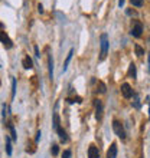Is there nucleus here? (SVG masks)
<instances>
[{
    "mask_svg": "<svg viewBox=\"0 0 150 158\" xmlns=\"http://www.w3.org/2000/svg\"><path fill=\"white\" fill-rule=\"evenodd\" d=\"M108 53V36L101 35V52H100V60H104Z\"/></svg>",
    "mask_w": 150,
    "mask_h": 158,
    "instance_id": "obj_1",
    "label": "nucleus"
},
{
    "mask_svg": "<svg viewBox=\"0 0 150 158\" xmlns=\"http://www.w3.org/2000/svg\"><path fill=\"white\" fill-rule=\"evenodd\" d=\"M113 129H114V132H116V135L118 138H121V139H124L126 138L124 127H123V124H121L120 121H117V119L113 121Z\"/></svg>",
    "mask_w": 150,
    "mask_h": 158,
    "instance_id": "obj_2",
    "label": "nucleus"
},
{
    "mask_svg": "<svg viewBox=\"0 0 150 158\" xmlns=\"http://www.w3.org/2000/svg\"><path fill=\"white\" fill-rule=\"evenodd\" d=\"M142 32H143V25L142 22L139 20H133V23H131V36H134V38H140L142 36Z\"/></svg>",
    "mask_w": 150,
    "mask_h": 158,
    "instance_id": "obj_3",
    "label": "nucleus"
},
{
    "mask_svg": "<svg viewBox=\"0 0 150 158\" xmlns=\"http://www.w3.org/2000/svg\"><path fill=\"white\" fill-rule=\"evenodd\" d=\"M121 94H123V96H124V98H131V96H134L133 89H131V86H130L127 82L121 85Z\"/></svg>",
    "mask_w": 150,
    "mask_h": 158,
    "instance_id": "obj_4",
    "label": "nucleus"
},
{
    "mask_svg": "<svg viewBox=\"0 0 150 158\" xmlns=\"http://www.w3.org/2000/svg\"><path fill=\"white\" fill-rule=\"evenodd\" d=\"M0 42L4 45V48H7V49H10L13 46L12 40H10V38H9L7 35H6V32H3V30H0Z\"/></svg>",
    "mask_w": 150,
    "mask_h": 158,
    "instance_id": "obj_5",
    "label": "nucleus"
},
{
    "mask_svg": "<svg viewBox=\"0 0 150 158\" xmlns=\"http://www.w3.org/2000/svg\"><path fill=\"white\" fill-rule=\"evenodd\" d=\"M94 105H95V118L101 121V118H103V102L100 99H94Z\"/></svg>",
    "mask_w": 150,
    "mask_h": 158,
    "instance_id": "obj_6",
    "label": "nucleus"
},
{
    "mask_svg": "<svg viewBox=\"0 0 150 158\" xmlns=\"http://www.w3.org/2000/svg\"><path fill=\"white\" fill-rule=\"evenodd\" d=\"M88 158H100V152L95 145H91L88 148Z\"/></svg>",
    "mask_w": 150,
    "mask_h": 158,
    "instance_id": "obj_7",
    "label": "nucleus"
},
{
    "mask_svg": "<svg viewBox=\"0 0 150 158\" xmlns=\"http://www.w3.org/2000/svg\"><path fill=\"white\" fill-rule=\"evenodd\" d=\"M107 158H117V144L113 142L110 150L107 151Z\"/></svg>",
    "mask_w": 150,
    "mask_h": 158,
    "instance_id": "obj_8",
    "label": "nucleus"
},
{
    "mask_svg": "<svg viewBox=\"0 0 150 158\" xmlns=\"http://www.w3.org/2000/svg\"><path fill=\"white\" fill-rule=\"evenodd\" d=\"M22 65H23L25 69H32V68H33V62H32V59H30L29 56H25V58H23Z\"/></svg>",
    "mask_w": 150,
    "mask_h": 158,
    "instance_id": "obj_9",
    "label": "nucleus"
},
{
    "mask_svg": "<svg viewBox=\"0 0 150 158\" xmlns=\"http://www.w3.org/2000/svg\"><path fill=\"white\" fill-rule=\"evenodd\" d=\"M56 132H58V135H59V139H61V141H62V142H67V141H68L67 132H65V131H64V129L61 128V127H59V128L56 129Z\"/></svg>",
    "mask_w": 150,
    "mask_h": 158,
    "instance_id": "obj_10",
    "label": "nucleus"
},
{
    "mask_svg": "<svg viewBox=\"0 0 150 158\" xmlns=\"http://www.w3.org/2000/svg\"><path fill=\"white\" fill-rule=\"evenodd\" d=\"M48 65H49V79H54V62H52V56H48Z\"/></svg>",
    "mask_w": 150,
    "mask_h": 158,
    "instance_id": "obj_11",
    "label": "nucleus"
},
{
    "mask_svg": "<svg viewBox=\"0 0 150 158\" xmlns=\"http://www.w3.org/2000/svg\"><path fill=\"white\" fill-rule=\"evenodd\" d=\"M129 75L131 76L133 79H136V76H137V72H136V65H134L133 62L129 65Z\"/></svg>",
    "mask_w": 150,
    "mask_h": 158,
    "instance_id": "obj_12",
    "label": "nucleus"
},
{
    "mask_svg": "<svg viewBox=\"0 0 150 158\" xmlns=\"http://www.w3.org/2000/svg\"><path fill=\"white\" fill-rule=\"evenodd\" d=\"M72 55H74V49H71V50H69V53H68L67 59H65V62H64V71H67L68 65H69V62H71V58H72Z\"/></svg>",
    "mask_w": 150,
    "mask_h": 158,
    "instance_id": "obj_13",
    "label": "nucleus"
},
{
    "mask_svg": "<svg viewBox=\"0 0 150 158\" xmlns=\"http://www.w3.org/2000/svg\"><path fill=\"white\" fill-rule=\"evenodd\" d=\"M134 50H136V55H137L139 58H142L143 55H144V49L140 45H134Z\"/></svg>",
    "mask_w": 150,
    "mask_h": 158,
    "instance_id": "obj_14",
    "label": "nucleus"
},
{
    "mask_svg": "<svg viewBox=\"0 0 150 158\" xmlns=\"http://www.w3.org/2000/svg\"><path fill=\"white\" fill-rule=\"evenodd\" d=\"M105 91H107V88H105L104 82H98L97 83V92H100V94H105Z\"/></svg>",
    "mask_w": 150,
    "mask_h": 158,
    "instance_id": "obj_15",
    "label": "nucleus"
},
{
    "mask_svg": "<svg viewBox=\"0 0 150 158\" xmlns=\"http://www.w3.org/2000/svg\"><path fill=\"white\" fill-rule=\"evenodd\" d=\"M26 151L29 152V154H33L35 151H36V147H35V144L32 141L28 142V147H26Z\"/></svg>",
    "mask_w": 150,
    "mask_h": 158,
    "instance_id": "obj_16",
    "label": "nucleus"
},
{
    "mask_svg": "<svg viewBox=\"0 0 150 158\" xmlns=\"http://www.w3.org/2000/svg\"><path fill=\"white\" fill-rule=\"evenodd\" d=\"M6 152H7V155H12V144H10V138H6Z\"/></svg>",
    "mask_w": 150,
    "mask_h": 158,
    "instance_id": "obj_17",
    "label": "nucleus"
},
{
    "mask_svg": "<svg viewBox=\"0 0 150 158\" xmlns=\"http://www.w3.org/2000/svg\"><path fill=\"white\" fill-rule=\"evenodd\" d=\"M61 125H59V117H58V114H54V128L55 129H58Z\"/></svg>",
    "mask_w": 150,
    "mask_h": 158,
    "instance_id": "obj_18",
    "label": "nucleus"
},
{
    "mask_svg": "<svg viewBox=\"0 0 150 158\" xmlns=\"http://www.w3.org/2000/svg\"><path fill=\"white\" fill-rule=\"evenodd\" d=\"M130 2H131V4L136 6V7H142L143 3H144V0H130Z\"/></svg>",
    "mask_w": 150,
    "mask_h": 158,
    "instance_id": "obj_19",
    "label": "nucleus"
},
{
    "mask_svg": "<svg viewBox=\"0 0 150 158\" xmlns=\"http://www.w3.org/2000/svg\"><path fill=\"white\" fill-rule=\"evenodd\" d=\"M15 94H16V79H12V98H15Z\"/></svg>",
    "mask_w": 150,
    "mask_h": 158,
    "instance_id": "obj_20",
    "label": "nucleus"
},
{
    "mask_svg": "<svg viewBox=\"0 0 150 158\" xmlns=\"http://www.w3.org/2000/svg\"><path fill=\"white\" fill-rule=\"evenodd\" d=\"M51 152H52V155H58V152H59V147L56 145V144H54V145H52V148H51Z\"/></svg>",
    "mask_w": 150,
    "mask_h": 158,
    "instance_id": "obj_21",
    "label": "nucleus"
},
{
    "mask_svg": "<svg viewBox=\"0 0 150 158\" xmlns=\"http://www.w3.org/2000/svg\"><path fill=\"white\" fill-rule=\"evenodd\" d=\"M9 128H10V134H12V139L15 141V139H16V132H15V128H13V125H9Z\"/></svg>",
    "mask_w": 150,
    "mask_h": 158,
    "instance_id": "obj_22",
    "label": "nucleus"
},
{
    "mask_svg": "<svg viewBox=\"0 0 150 158\" xmlns=\"http://www.w3.org/2000/svg\"><path fill=\"white\" fill-rule=\"evenodd\" d=\"M62 158H71V151L69 150H65L62 152Z\"/></svg>",
    "mask_w": 150,
    "mask_h": 158,
    "instance_id": "obj_23",
    "label": "nucleus"
},
{
    "mask_svg": "<svg viewBox=\"0 0 150 158\" xmlns=\"http://www.w3.org/2000/svg\"><path fill=\"white\" fill-rule=\"evenodd\" d=\"M134 106H136V108H140V102H139V95H134Z\"/></svg>",
    "mask_w": 150,
    "mask_h": 158,
    "instance_id": "obj_24",
    "label": "nucleus"
},
{
    "mask_svg": "<svg viewBox=\"0 0 150 158\" xmlns=\"http://www.w3.org/2000/svg\"><path fill=\"white\" fill-rule=\"evenodd\" d=\"M41 135H42V132H41V129L36 132V137H35V142H39V139H41Z\"/></svg>",
    "mask_w": 150,
    "mask_h": 158,
    "instance_id": "obj_25",
    "label": "nucleus"
},
{
    "mask_svg": "<svg viewBox=\"0 0 150 158\" xmlns=\"http://www.w3.org/2000/svg\"><path fill=\"white\" fill-rule=\"evenodd\" d=\"M38 12L41 13V15H42V13H43V6H42V4H41V3L38 4Z\"/></svg>",
    "mask_w": 150,
    "mask_h": 158,
    "instance_id": "obj_26",
    "label": "nucleus"
},
{
    "mask_svg": "<svg viewBox=\"0 0 150 158\" xmlns=\"http://www.w3.org/2000/svg\"><path fill=\"white\" fill-rule=\"evenodd\" d=\"M35 55H36L38 58L41 56V55H39V49H38V46H35Z\"/></svg>",
    "mask_w": 150,
    "mask_h": 158,
    "instance_id": "obj_27",
    "label": "nucleus"
},
{
    "mask_svg": "<svg viewBox=\"0 0 150 158\" xmlns=\"http://www.w3.org/2000/svg\"><path fill=\"white\" fill-rule=\"evenodd\" d=\"M123 4H124V0H118V6H120V7L123 6Z\"/></svg>",
    "mask_w": 150,
    "mask_h": 158,
    "instance_id": "obj_28",
    "label": "nucleus"
},
{
    "mask_svg": "<svg viewBox=\"0 0 150 158\" xmlns=\"http://www.w3.org/2000/svg\"><path fill=\"white\" fill-rule=\"evenodd\" d=\"M149 72H150V53H149Z\"/></svg>",
    "mask_w": 150,
    "mask_h": 158,
    "instance_id": "obj_29",
    "label": "nucleus"
},
{
    "mask_svg": "<svg viewBox=\"0 0 150 158\" xmlns=\"http://www.w3.org/2000/svg\"><path fill=\"white\" fill-rule=\"evenodd\" d=\"M149 117H150V102H149Z\"/></svg>",
    "mask_w": 150,
    "mask_h": 158,
    "instance_id": "obj_30",
    "label": "nucleus"
},
{
    "mask_svg": "<svg viewBox=\"0 0 150 158\" xmlns=\"http://www.w3.org/2000/svg\"><path fill=\"white\" fill-rule=\"evenodd\" d=\"M140 158H143V157H140Z\"/></svg>",
    "mask_w": 150,
    "mask_h": 158,
    "instance_id": "obj_31",
    "label": "nucleus"
}]
</instances>
